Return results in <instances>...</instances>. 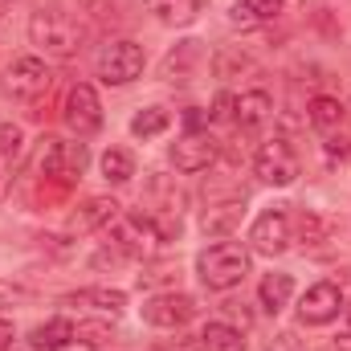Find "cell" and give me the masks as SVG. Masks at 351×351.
Returning <instances> with one entry per match:
<instances>
[{"instance_id":"d6986e66","label":"cell","mask_w":351,"mask_h":351,"mask_svg":"<svg viewBox=\"0 0 351 351\" xmlns=\"http://www.w3.org/2000/svg\"><path fill=\"white\" fill-rule=\"evenodd\" d=\"M306 119H311V127H315V131L331 135V131H339V127H343L348 110H343V102H339V98H331V94H319V98H311V106H306Z\"/></svg>"},{"instance_id":"30bf717a","label":"cell","mask_w":351,"mask_h":351,"mask_svg":"<svg viewBox=\"0 0 351 351\" xmlns=\"http://www.w3.org/2000/svg\"><path fill=\"white\" fill-rule=\"evenodd\" d=\"M62 119H66V127H70L78 139L94 135V131L102 127V102H98L94 86H86V82L70 86V94H66V106H62Z\"/></svg>"},{"instance_id":"e0dca14e","label":"cell","mask_w":351,"mask_h":351,"mask_svg":"<svg viewBox=\"0 0 351 351\" xmlns=\"http://www.w3.org/2000/svg\"><path fill=\"white\" fill-rule=\"evenodd\" d=\"M74 339H78V327L70 319H49V323L33 327V335H29V343L37 351H66Z\"/></svg>"},{"instance_id":"52a82bcc","label":"cell","mask_w":351,"mask_h":351,"mask_svg":"<svg viewBox=\"0 0 351 351\" xmlns=\"http://www.w3.org/2000/svg\"><path fill=\"white\" fill-rule=\"evenodd\" d=\"M298 172H302L298 152H294L286 139H265L262 147H258V156H254V176H258L262 184L286 188V184L298 180Z\"/></svg>"},{"instance_id":"83f0119b","label":"cell","mask_w":351,"mask_h":351,"mask_svg":"<svg viewBox=\"0 0 351 351\" xmlns=\"http://www.w3.org/2000/svg\"><path fill=\"white\" fill-rule=\"evenodd\" d=\"M298 237H302V245H323L327 241V221L319 213H302L298 217Z\"/></svg>"},{"instance_id":"484cf974","label":"cell","mask_w":351,"mask_h":351,"mask_svg":"<svg viewBox=\"0 0 351 351\" xmlns=\"http://www.w3.org/2000/svg\"><path fill=\"white\" fill-rule=\"evenodd\" d=\"M102 176H106L110 184H127V180L135 176V156L123 152V147H106V156H102Z\"/></svg>"},{"instance_id":"603a6c76","label":"cell","mask_w":351,"mask_h":351,"mask_svg":"<svg viewBox=\"0 0 351 351\" xmlns=\"http://www.w3.org/2000/svg\"><path fill=\"white\" fill-rule=\"evenodd\" d=\"M200 348L204 351H245V335H241L233 323L213 319V323H204V331H200Z\"/></svg>"},{"instance_id":"2e32d148","label":"cell","mask_w":351,"mask_h":351,"mask_svg":"<svg viewBox=\"0 0 351 351\" xmlns=\"http://www.w3.org/2000/svg\"><path fill=\"white\" fill-rule=\"evenodd\" d=\"M241 213H245V200H221V204H208L204 217H200V229L208 237H229L237 225H241Z\"/></svg>"},{"instance_id":"836d02e7","label":"cell","mask_w":351,"mask_h":351,"mask_svg":"<svg viewBox=\"0 0 351 351\" xmlns=\"http://www.w3.org/2000/svg\"><path fill=\"white\" fill-rule=\"evenodd\" d=\"M343 311H348V331H351V306H343Z\"/></svg>"},{"instance_id":"6da1fadb","label":"cell","mask_w":351,"mask_h":351,"mask_svg":"<svg viewBox=\"0 0 351 351\" xmlns=\"http://www.w3.org/2000/svg\"><path fill=\"white\" fill-rule=\"evenodd\" d=\"M29 41H33L45 58L66 62V58H78V53H82L86 29H82L70 12H62L58 4H49V8H37V12L29 16Z\"/></svg>"},{"instance_id":"5bb4252c","label":"cell","mask_w":351,"mask_h":351,"mask_svg":"<svg viewBox=\"0 0 351 351\" xmlns=\"http://www.w3.org/2000/svg\"><path fill=\"white\" fill-rule=\"evenodd\" d=\"M269 114H274V98H269L265 90H245V94H237L233 123H237L241 131H258V127H265Z\"/></svg>"},{"instance_id":"7c38bea8","label":"cell","mask_w":351,"mask_h":351,"mask_svg":"<svg viewBox=\"0 0 351 351\" xmlns=\"http://www.w3.org/2000/svg\"><path fill=\"white\" fill-rule=\"evenodd\" d=\"M143 323L147 327H164V331H176V327H184V323H192V315H196V302L188 298V294H152L143 306Z\"/></svg>"},{"instance_id":"f1b7e54d","label":"cell","mask_w":351,"mask_h":351,"mask_svg":"<svg viewBox=\"0 0 351 351\" xmlns=\"http://www.w3.org/2000/svg\"><path fill=\"white\" fill-rule=\"evenodd\" d=\"M78 8L86 12L94 25H110V21H119V0H78Z\"/></svg>"},{"instance_id":"ac0fdd59","label":"cell","mask_w":351,"mask_h":351,"mask_svg":"<svg viewBox=\"0 0 351 351\" xmlns=\"http://www.w3.org/2000/svg\"><path fill=\"white\" fill-rule=\"evenodd\" d=\"M143 8L160 21V25H192L196 16H200V0H143Z\"/></svg>"},{"instance_id":"d4e9b609","label":"cell","mask_w":351,"mask_h":351,"mask_svg":"<svg viewBox=\"0 0 351 351\" xmlns=\"http://www.w3.org/2000/svg\"><path fill=\"white\" fill-rule=\"evenodd\" d=\"M172 127V114L164 110V106H147V110H139L135 119H131V135L135 139H156V135H164Z\"/></svg>"},{"instance_id":"7a4b0ae2","label":"cell","mask_w":351,"mask_h":351,"mask_svg":"<svg viewBox=\"0 0 351 351\" xmlns=\"http://www.w3.org/2000/svg\"><path fill=\"white\" fill-rule=\"evenodd\" d=\"M184 208H188V192L176 184L172 176H152V180H147V188H143V196H139V217L156 229L160 241L180 237Z\"/></svg>"},{"instance_id":"44dd1931","label":"cell","mask_w":351,"mask_h":351,"mask_svg":"<svg viewBox=\"0 0 351 351\" xmlns=\"http://www.w3.org/2000/svg\"><path fill=\"white\" fill-rule=\"evenodd\" d=\"M294 294V278L290 274H265L262 286H258V302H262L265 315H278Z\"/></svg>"},{"instance_id":"5b68a950","label":"cell","mask_w":351,"mask_h":351,"mask_svg":"<svg viewBox=\"0 0 351 351\" xmlns=\"http://www.w3.org/2000/svg\"><path fill=\"white\" fill-rule=\"evenodd\" d=\"M86 168V143H62L53 135H45L37 143V160H33V172L41 180H58L62 188L74 184Z\"/></svg>"},{"instance_id":"ba28073f","label":"cell","mask_w":351,"mask_h":351,"mask_svg":"<svg viewBox=\"0 0 351 351\" xmlns=\"http://www.w3.org/2000/svg\"><path fill=\"white\" fill-rule=\"evenodd\" d=\"M106 245L114 250V254H123V258H147L156 245H164L160 237H156V229L135 213V217H114L110 225H106Z\"/></svg>"},{"instance_id":"277c9868","label":"cell","mask_w":351,"mask_h":351,"mask_svg":"<svg viewBox=\"0 0 351 351\" xmlns=\"http://www.w3.org/2000/svg\"><path fill=\"white\" fill-rule=\"evenodd\" d=\"M143 66H147V53H143V45L131 41V37L106 41V45L98 49V58H94V74H98L106 86H127V82H135V78L143 74Z\"/></svg>"},{"instance_id":"ffe728a7","label":"cell","mask_w":351,"mask_h":351,"mask_svg":"<svg viewBox=\"0 0 351 351\" xmlns=\"http://www.w3.org/2000/svg\"><path fill=\"white\" fill-rule=\"evenodd\" d=\"M196 62H200V41H180L172 53L164 58V78L168 82H188Z\"/></svg>"},{"instance_id":"8fae6325","label":"cell","mask_w":351,"mask_h":351,"mask_svg":"<svg viewBox=\"0 0 351 351\" xmlns=\"http://www.w3.org/2000/svg\"><path fill=\"white\" fill-rule=\"evenodd\" d=\"M339 311H343V290L335 282H315L298 298V323L306 327H327L331 319H339Z\"/></svg>"},{"instance_id":"9a60e30c","label":"cell","mask_w":351,"mask_h":351,"mask_svg":"<svg viewBox=\"0 0 351 351\" xmlns=\"http://www.w3.org/2000/svg\"><path fill=\"white\" fill-rule=\"evenodd\" d=\"M114 217H119V204L110 196H90L86 204L70 217V229L74 233H94V229H106Z\"/></svg>"},{"instance_id":"1f68e13d","label":"cell","mask_w":351,"mask_h":351,"mask_svg":"<svg viewBox=\"0 0 351 351\" xmlns=\"http://www.w3.org/2000/svg\"><path fill=\"white\" fill-rule=\"evenodd\" d=\"M327 156H331V160H351V139H339V143H327Z\"/></svg>"},{"instance_id":"cb8c5ba5","label":"cell","mask_w":351,"mask_h":351,"mask_svg":"<svg viewBox=\"0 0 351 351\" xmlns=\"http://www.w3.org/2000/svg\"><path fill=\"white\" fill-rule=\"evenodd\" d=\"M282 4L286 0H237L233 4V21L237 25H265V21H274L282 12Z\"/></svg>"},{"instance_id":"8992f818","label":"cell","mask_w":351,"mask_h":351,"mask_svg":"<svg viewBox=\"0 0 351 351\" xmlns=\"http://www.w3.org/2000/svg\"><path fill=\"white\" fill-rule=\"evenodd\" d=\"M49 82H53V74H49V66L41 58H12L4 78H0V90L12 102H37L49 90Z\"/></svg>"},{"instance_id":"4dcf8cb0","label":"cell","mask_w":351,"mask_h":351,"mask_svg":"<svg viewBox=\"0 0 351 351\" xmlns=\"http://www.w3.org/2000/svg\"><path fill=\"white\" fill-rule=\"evenodd\" d=\"M233 106H237V94H217V102H213V114L208 119H217V123H225V119H233Z\"/></svg>"},{"instance_id":"f546056e","label":"cell","mask_w":351,"mask_h":351,"mask_svg":"<svg viewBox=\"0 0 351 351\" xmlns=\"http://www.w3.org/2000/svg\"><path fill=\"white\" fill-rule=\"evenodd\" d=\"M265 351H306V348H302V339H298L294 331H278V335L265 343Z\"/></svg>"},{"instance_id":"d6a6232c","label":"cell","mask_w":351,"mask_h":351,"mask_svg":"<svg viewBox=\"0 0 351 351\" xmlns=\"http://www.w3.org/2000/svg\"><path fill=\"white\" fill-rule=\"evenodd\" d=\"M12 339H16L12 323H8V319H0V351H8V348H12Z\"/></svg>"},{"instance_id":"3957f363","label":"cell","mask_w":351,"mask_h":351,"mask_svg":"<svg viewBox=\"0 0 351 351\" xmlns=\"http://www.w3.org/2000/svg\"><path fill=\"white\" fill-rule=\"evenodd\" d=\"M196 274H200V282L208 290H233L250 274V254L237 241H217L196 258Z\"/></svg>"},{"instance_id":"4316f807","label":"cell","mask_w":351,"mask_h":351,"mask_svg":"<svg viewBox=\"0 0 351 351\" xmlns=\"http://www.w3.org/2000/svg\"><path fill=\"white\" fill-rule=\"evenodd\" d=\"M25 156V131L16 123H0V164H16Z\"/></svg>"},{"instance_id":"9c48e42d","label":"cell","mask_w":351,"mask_h":351,"mask_svg":"<svg viewBox=\"0 0 351 351\" xmlns=\"http://www.w3.org/2000/svg\"><path fill=\"white\" fill-rule=\"evenodd\" d=\"M221 156V143L208 135V131H188L172 143V164L176 172L184 176H196V172H208Z\"/></svg>"},{"instance_id":"4fadbf2b","label":"cell","mask_w":351,"mask_h":351,"mask_svg":"<svg viewBox=\"0 0 351 351\" xmlns=\"http://www.w3.org/2000/svg\"><path fill=\"white\" fill-rule=\"evenodd\" d=\"M290 217H286V208H265L262 217L254 221V229H250V245L265 254V258H278V254H286L290 250Z\"/></svg>"},{"instance_id":"7402d4cb","label":"cell","mask_w":351,"mask_h":351,"mask_svg":"<svg viewBox=\"0 0 351 351\" xmlns=\"http://www.w3.org/2000/svg\"><path fill=\"white\" fill-rule=\"evenodd\" d=\"M66 302H82V306L98 311V315H123V311H127V294H123V290H106V286L78 290V294H70Z\"/></svg>"}]
</instances>
